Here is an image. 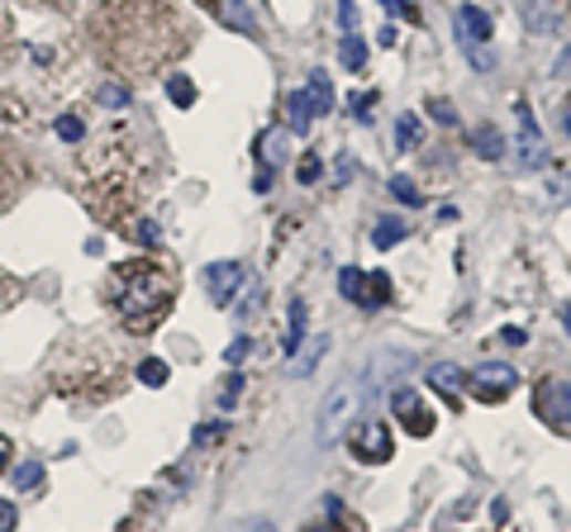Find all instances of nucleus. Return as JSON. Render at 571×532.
<instances>
[{
	"instance_id": "1",
	"label": "nucleus",
	"mask_w": 571,
	"mask_h": 532,
	"mask_svg": "<svg viewBox=\"0 0 571 532\" xmlns=\"http://www.w3.org/2000/svg\"><path fill=\"white\" fill-rule=\"evenodd\" d=\"M86 39L101 67L124 82H143L186 58L196 29L177 0H95L86 14Z\"/></svg>"
},
{
	"instance_id": "2",
	"label": "nucleus",
	"mask_w": 571,
	"mask_h": 532,
	"mask_svg": "<svg viewBox=\"0 0 571 532\" xmlns=\"http://www.w3.org/2000/svg\"><path fill=\"white\" fill-rule=\"evenodd\" d=\"M163 171L157 143L143 124H110L76 153V196L110 229H129L138 205L148 200V190Z\"/></svg>"
},
{
	"instance_id": "3",
	"label": "nucleus",
	"mask_w": 571,
	"mask_h": 532,
	"mask_svg": "<svg viewBox=\"0 0 571 532\" xmlns=\"http://www.w3.org/2000/svg\"><path fill=\"white\" fill-rule=\"evenodd\" d=\"M177 290H181L177 262H163V257H129V262L110 267L101 295H105V310L120 319L124 333L148 337L172 314Z\"/></svg>"
},
{
	"instance_id": "4",
	"label": "nucleus",
	"mask_w": 571,
	"mask_h": 532,
	"mask_svg": "<svg viewBox=\"0 0 571 532\" xmlns=\"http://www.w3.org/2000/svg\"><path fill=\"white\" fill-rule=\"evenodd\" d=\"M48 385L68 399H105L120 385V362L101 347V337H86V343L58 352L48 366Z\"/></svg>"
},
{
	"instance_id": "5",
	"label": "nucleus",
	"mask_w": 571,
	"mask_h": 532,
	"mask_svg": "<svg viewBox=\"0 0 571 532\" xmlns=\"http://www.w3.org/2000/svg\"><path fill=\"white\" fill-rule=\"evenodd\" d=\"M34 181H39L34 153H29L20 138L0 134V215L20 205V200L29 196V190H34Z\"/></svg>"
},
{
	"instance_id": "6",
	"label": "nucleus",
	"mask_w": 571,
	"mask_h": 532,
	"mask_svg": "<svg viewBox=\"0 0 571 532\" xmlns=\"http://www.w3.org/2000/svg\"><path fill=\"white\" fill-rule=\"evenodd\" d=\"M357 418H362V395H357V385H353V380H339V385L329 390L324 409H320V428H314V438H320V447H333L347 428L357 424Z\"/></svg>"
},
{
	"instance_id": "7",
	"label": "nucleus",
	"mask_w": 571,
	"mask_h": 532,
	"mask_svg": "<svg viewBox=\"0 0 571 532\" xmlns=\"http://www.w3.org/2000/svg\"><path fill=\"white\" fill-rule=\"evenodd\" d=\"M533 409L538 418L552 428V432H562V438H571V380H538V390H533Z\"/></svg>"
},
{
	"instance_id": "8",
	"label": "nucleus",
	"mask_w": 571,
	"mask_h": 532,
	"mask_svg": "<svg viewBox=\"0 0 571 532\" xmlns=\"http://www.w3.org/2000/svg\"><path fill=\"white\" fill-rule=\"evenodd\" d=\"M457 39H463V53L476 62V67H490V14L486 10H476V6H463L457 10Z\"/></svg>"
},
{
	"instance_id": "9",
	"label": "nucleus",
	"mask_w": 571,
	"mask_h": 532,
	"mask_svg": "<svg viewBox=\"0 0 571 532\" xmlns=\"http://www.w3.org/2000/svg\"><path fill=\"white\" fill-rule=\"evenodd\" d=\"M515 366H505V362H486V366H476L471 376H467V385H471V395L481 399V405H500L505 395L515 390Z\"/></svg>"
},
{
	"instance_id": "10",
	"label": "nucleus",
	"mask_w": 571,
	"mask_h": 532,
	"mask_svg": "<svg viewBox=\"0 0 571 532\" xmlns=\"http://www.w3.org/2000/svg\"><path fill=\"white\" fill-rule=\"evenodd\" d=\"M515 115H519V148H515L519 157H515V167L519 171H538L548 163V143H543V134H538V124L529 115V101H519Z\"/></svg>"
},
{
	"instance_id": "11",
	"label": "nucleus",
	"mask_w": 571,
	"mask_h": 532,
	"mask_svg": "<svg viewBox=\"0 0 571 532\" xmlns=\"http://www.w3.org/2000/svg\"><path fill=\"white\" fill-rule=\"evenodd\" d=\"M391 409H395V418H401V428L409 432V438H428V432H434V414L419 405V395L409 390V385L391 390Z\"/></svg>"
},
{
	"instance_id": "12",
	"label": "nucleus",
	"mask_w": 571,
	"mask_h": 532,
	"mask_svg": "<svg viewBox=\"0 0 571 532\" xmlns=\"http://www.w3.org/2000/svg\"><path fill=\"white\" fill-rule=\"evenodd\" d=\"M353 451H357V461H386L391 457V428L381 424V418H367L362 424L357 418V432H353Z\"/></svg>"
},
{
	"instance_id": "13",
	"label": "nucleus",
	"mask_w": 571,
	"mask_h": 532,
	"mask_svg": "<svg viewBox=\"0 0 571 532\" xmlns=\"http://www.w3.org/2000/svg\"><path fill=\"white\" fill-rule=\"evenodd\" d=\"M567 10H571V0H519V14L533 34H552L567 20Z\"/></svg>"
},
{
	"instance_id": "14",
	"label": "nucleus",
	"mask_w": 571,
	"mask_h": 532,
	"mask_svg": "<svg viewBox=\"0 0 571 532\" xmlns=\"http://www.w3.org/2000/svg\"><path fill=\"white\" fill-rule=\"evenodd\" d=\"M238 285H243V267L238 262L205 267V295H210V304H229L238 295Z\"/></svg>"
},
{
	"instance_id": "15",
	"label": "nucleus",
	"mask_w": 571,
	"mask_h": 532,
	"mask_svg": "<svg viewBox=\"0 0 571 532\" xmlns=\"http://www.w3.org/2000/svg\"><path fill=\"white\" fill-rule=\"evenodd\" d=\"M357 304H362V310H381V304H391V281H386V271H372V277H362Z\"/></svg>"
},
{
	"instance_id": "16",
	"label": "nucleus",
	"mask_w": 571,
	"mask_h": 532,
	"mask_svg": "<svg viewBox=\"0 0 571 532\" xmlns=\"http://www.w3.org/2000/svg\"><path fill=\"white\" fill-rule=\"evenodd\" d=\"M471 148H476V157H486V163H500V157H505V134L496 124H481L471 134Z\"/></svg>"
},
{
	"instance_id": "17",
	"label": "nucleus",
	"mask_w": 571,
	"mask_h": 532,
	"mask_svg": "<svg viewBox=\"0 0 571 532\" xmlns=\"http://www.w3.org/2000/svg\"><path fill=\"white\" fill-rule=\"evenodd\" d=\"M305 101H310L314 115H329V109H333V82H329L324 72H310V82H305Z\"/></svg>"
},
{
	"instance_id": "18",
	"label": "nucleus",
	"mask_w": 571,
	"mask_h": 532,
	"mask_svg": "<svg viewBox=\"0 0 571 532\" xmlns=\"http://www.w3.org/2000/svg\"><path fill=\"white\" fill-rule=\"evenodd\" d=\"M428 385H434V390H443L448 399H457V390L467 385V376H463V371H457L453 362H438L434 371H428Z\"/></svg>"
},
{
	"instance_id": "19",
	"label": "nucleus",
	"mask_w": 571,
	"mask_h": 532,
	"mask_svg": "<svg viewBox=\"0 0 571 532\" xmlns=\"http://www.w3.org/2000/svg\"><path fill=\"white\" fill-rule=\"evenodd\" d=\"M286 115H291V134H310V124H314V109H310V101H305V91L286 95Z\"/></svg>"
},
{
	"instance_id": "20",
	"label": "nucleus",
	"mask_w": 571,
	"mask_h": 532,
	"mask_svg": "<svg viewBox=\"0 0 571 532\" xmlns=\"http://www.w3.org/2000/svg\"><path fill=\"white\" fill-rule=\"evenodd\" d=\"M215 10L225 14V24H229V29H238V34H252V29H258V24H252V14H248L243 0H219Z\"/></svg>"
},
{
	"instance_id": "21",
	"label": "nucleus",
	"mask_w": 571,
	"mask_h": 532,
	"mask_svg": "<svg viewBox=\"0 0 571 532\" xmlns=\"http://www.w3.org/2000/svg\"><path fill=\"white\" fill-rule=\"evenodd\" d=\"M405 233H409V229H405L401 219H381V223H376V233H372V243H376L381 252H386V248H395V243H401Z\"/></svg>"
},
{
	"instance_id": "22",
	"label": "nucleus",
	"mask_w": 571,
	"mask_h": 532,
	"mask_svg": "<svg viewBox=\"0 0 571 532\" xmlns=\"http://www.w3.org/2000/svg\"><path fill=\"white\" fill-rule=\"evenodd\" d=\"M305 343V300H291V328H286V352Z\"/></svg>"
},
{
	"instance_id": "23",
	"label": "nucleus",
	"mask_w": 571,
	"mask_h": 532,
	"mask_svg": "<svg viewBox=\"0 0 571 532\" xmlns=\"http://www.w3.org/2000/svg\"><path fill=\"white\" fill-rule=\"evenodd\" d=\"M29 295V281L10 277V271H0V310H10V304H20Z\"/></svg>"
},
{
	"instance_id": "24",
	"label": "nucleus",
	"mask_w": 571,
	"mask_h": 532,
	"mask_svg": "<svg viewBox=\"0 0 571 532\" xmlns=\"http://www.w3.org/2000/svg\"><path fill=\"white\" fill-rule=\"evenodd\" d=\"M343 67H347V72H362V67H367V43H362L357 34L343 39Z\"/></svg>"
},
{
	"instance_id": "25",
	"label": "nucleus",
	"mask_w": 571,
	"mask_h": 532,
	"mask_svg": "<svg viewBox=\"0 0 571 532\" xmlns=\"http://www.w3.org/2000/svg\"><path fill=\"white\" fill-rule=\"evenodd\" d=\"M395 148H401V153L419 148V119L415 115H401V124H395Z\"/></svg>"
},
{
	"instance_id": "26",
	"label": "nucleus",
	"mask_w": 571,
	"mask_h": 532,
	"mask_svg": "<svg viewBox=\"0 0 571 532\" xmlns=\"http://www.w3.org/2000/svg\"><path fill=\"white\" fill-rule=\"evenodd\" d=\"M14 58V20H10V10H6V0H0V67Z\"/></svg>"
},
{
	"instance_id": "27",
	"label": "nucleus",
	"mask_w": 571,
	"mask_h": 532,
	"mask_svg": "<svg viewBox=\"0 0 571 532\" xmlns=\"http://www.w3.org/2000/svg\"><path fill=\"white\" fill-rule=\"evenodd\" d=\"M95 101L110 105V109H124V105H134V91L129 86H115V82H105L101 91H95Z\"/></svg>"
},
{
	"instance_id": "28",
	"label": "nucleus",
	"mask_w": 571,
	"mask_h": 532,
	"mask_svg": "<svg viewBox=\"0 0 571 532\" xmlns=\"http://www.w3.org/2000/svg\"><path fill=\"white\" fill-rule=\"evenodd\" d=\"M0 124H10V128H29L24 101H14V95H0Z\"/></svg>"
},
{
	"instance_id": "29",
	"label": "nucleus",
	"mask_w": 571,
	"mask_h": 532,
	"mask_svg": "<svg viewBox=\"0 0 571 532\" xmlns=\"http://www.w3.org/2000/svg\"><path fill=\"white\" fill-rule=\"evenodd\" d=\"M14 486H20V490H39V486H43V471H39V461H24V466H14Z\"/></svg>"
},
{
	"instance_id": "30",
	"label": "nucleus",
	"mask_w": 571,
	"mask_h": 532,
	"mask_svg": "<svg viewBox=\"0 0 571 532\" xmlns=\"http://www.w3.org/2000/svg\"><path fill=\"white\" fill-rule=\"evenodd\" d=\"M548 205H552V209H558V205H571V171L552 176V186H548Z\"/></svg>"
},
{
	"instance_id": "31",
	"label": "nucleus",
	"mask_w": 571,
	"mask_h": 532,
	"mask_svg": "<svg viewBox=\"0 0 571 532\" xmlns=\"http://www.w3.org/2000/svg\"><path fill=\"white\" fill-rule=\"evenodd\" d=\"M124 233L138 238V243H148V248L163 243V233H157V223H153V219H138V223H129V229H124Z\"/></svg>"
},
{
	"instance_id": "32",
	"label": "nucleus",
	"mask_w": 571,
	"mask_h": 532,
	"mask_svg": "<svg viewBox=\"0 0 571 532\" xmlns=\"http://www.w3.org/2000/svg\"><path fill=\"white\" fill-rule=\"evenodd\" d=\"M305 343H310V347L295 357V371H310V366H314V357H320V352L329 347V337H324V333H314V337H305Z\"/></svg>"
},
{
	"instance_id": "33",
	"label": "nucleus",
	"mask_w": 571,
	"mask_h": 532,
	"mask_svg": "<svg viewBox=\"0 0 571 532\" xmlns=\"http://www.w3.org/2000/svg\"><path fill=\"white\" fill-rule=\"evenodd\" d=\"M167 95H172V101H177L181 109H186V105H196V86H190L186 76H172V82H167Z\"/></svg>"
},
{
	"instance_id": "34",
	"label": "nucleus",
	"mask_w": 571,
	"mask_h": 532,
	"mask_svg": "<svg viewBox=\"0 0 571 532\" xmlns=\"http://www.w3.org/2000/svg\"><path fill=\"white\" fill-rule=\"evenodd\" d=\"M138 380H143V385H167V362L148 357V362L138 366Z\"/></svg>"
},
{
	"instance_id": "35",
	"label": "nucleus",
	"mask_w": 571,
	"mask_h": 532,
	"mask_svg": "<svg viewBox=\"0 0 571 532\" xmlns=\"http://www.w3.org/2000/svg\"><path fill=\"white\" fill-rule=\"evenodd\" d=\"M391 196L405 200V205H419V190H415V181H409V176H391Z\"/></svg>"
},
{
	"instance_id": "36",
	"label": "nucleus",
	"mask_w": 571,
	"mask_h": 532,
	"mask_svg": "<svg viewBox=\"0 0 571 532\" xmlns=\"http://www.w3.org/2000/svg\"><path fill=\"white\" fill-rule=\"evenodd\" d=\"M339 290H343V295L357 304V290H362V271H357V267H343V277H339Z\"/></svg>"
},
{
	"instance_id": "37",
	"label": "nucleus",
	"mask_w": 571,
	"mask_h": 532,
	"mask_svg": "<svg viewBox=\"0 0 571 532\" xmlns=\"http://www.w3.org/2000/svg\"><path fill=\"white\" fill-rule=\"evenodd\" d=\"M58 134L68 138V143H82V119H76V115H62V119H58Z\"/></svg>"
},
{
	"instance_id": "38",
	"label": "nucleus",
	"mask_w": 571,
	"mask_h": 532,
	"mask_svg": "<svg viewBox=\"0 0 571 532\" xmlns=\"http://www.w3.org/2000/svg\"><path fill=\"white\" fill-rule=\"evenodd\" d=\"M14 528H20V509L10 499H0V532H14Z\"/></svg>"
},
{
	"instance_id": "39",
	"label": "nucleus",
	"mask_w": 571,
	"mask_h": 532,
	"mask_svg": "<svg viewBox=\"0 0 571 532\" xmlns=\"http://www.w3.org/2000/svg\"><path fill=\"white\" fill-rule=\"evenodd\" d=\"M372 101H376V95H347V109H353L357 119H372V115H367V109H372Z\"/></svg>"
},
{
	"instance_id": "40",
	"label": "nucleus",
	"mask_w": 571,
	"mask_h": 532,
	"mask_svg": "<svg viewBox=\"0 0 571 532\" xmlns=\"http://www.w3.org/2000/svg\"><path fill=\"white\" fill-rule=\"evenodd\" d=\"M295 176H300V181H320V157H305Z\"/></svg>"
},
{
	"instance_id": "41",
	"label": "nucleus",
	"mask_w": 571,
	"mask_h": 532,
	"mask_svg": "<svg viewBox=\"0 0 571 532\" xmlns=\"http://www.w3.org/2000/svg\"><path fill=\"white\" fill-rule=\"evenodd\" d=\"M500 343H505V347H523V343H529V333H523V328H505Z\"/></svg>"
},
{
	"instance_id": "42",
	"label": "nucleus",
	"mask_w": 571,
	"mask_h": 532,
	"mask_svg": "<svg viewBox=\"0 0 571 532\" xmlns=\"http://www.w3.org/2000/svg\"><path fill=\"white\" fill-rule=\"evenodd\" d=\"M386 10H391V14H401V20H419L415 6H405V0H386Z\"/></svg>"
},
{
	"instance_id": "43",
	"label": "nucleus",
	"mask_w": 571,
	"mask_h": 532,
	"mask_svg": "<svg viewBox=\"0 0 571 532\" xmlns=\"http://www.w3.org/2000/svg\"><path fill=\"white\" fill-rule=\"evenodd\" d=\"M339 14H343V24H347V29L357 24V6H353V0H339Z\"/></svg>"
},
{
	"instance_id": "44",
	"label": "nucleus",
	"mask_w": 571,
	"mask_h": 532,
	"mask_svg": "<svg viewBox=\"0 0 571 532\" xmlns=\"http://www.w3.org/2000/svg\"><path fill=\"white\" fill-rule=\"evenodd\" d=\"M10 457H14V447H10L6 432H0V471H10Z\"/></svg>"
},
{
	"instance_id": "45",
	"label": "nucleus",
	"mask_w": 571,
	"mask_h": 532,
	"mask_svg": "<svg viewBox=\"0 0 571 532\" xmlns=\"http://www.w3.org/2000/svg\"><path fill=\"white\" fill-rule=\"evenodd\" d=\"M428 109H434V115H438L443 124H453V119H457V115H453V105H448V101H434V105H428Z\"/></svg>"
},
{
	"instance_id": "46",
	"label": "nucleus",
	"mask_w": 571,
	"mask_h": 532,
	"mask_svg": "<svg viewBox=\"0 0 571 532\" xmlns=\"http://www.w3.org/2000/svg\"><path fill=\"white\" fill-rule=\"evenodd\" d=\"M34 6H43V10H72L76 0H34Z\"/></svg>"
},
{
	"instance_id": "47",
	"label": "nucleus",
	"mask_w": 571,
	"mask_h": 532,
	"mask_svg": "<svg viewBox=\"0 0 571 532\" xmlns=\"http://www.w3.org/2000/svg\"><path fill=\"white\" fill-rule=\"evenodd\" d=\"M305 532H343V528H339V523H310Z\"/></svg>"
},
{
	"instance_id": "48",
	"label": "nucleus",
	"mask_w": 571,
	"mask_h": 532,
	"mask_svg": "<svg viewBox=\"0 0 571 532\" xmlns=\"http://www.w3.org/2000/svg\"><path fill=\"white\" fill-rule=\"evenodd\" d=\"M248 532H277V528H272V523H252Z\"/></svg>"
},
{
	"instance_id": "49",
	"label": "nucleus",
	"mask_w": 571,
	"mask_h": 532,
	"mask_svg": "<svg viewBox=\"0 0 571 532\" xmlns=\"http://www.w3.org/2000/svg\"><path fill=\"white\" fill-rule=\"evenodd\" d=\"M562 128H567V134H571V101H567V115H562Z\"/></svg>"
}]
</instances>
